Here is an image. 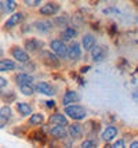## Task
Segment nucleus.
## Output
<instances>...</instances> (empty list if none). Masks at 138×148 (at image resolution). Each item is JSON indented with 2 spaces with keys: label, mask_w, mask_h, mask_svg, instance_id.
Returning <instances> with one entry per match:
<instances>
[{
  "label": "nucleus",
  "mask_w": 138,
  "mask_h": 148,
  "mask_svg": "<svg viewBox=\"0 0 138 148\" xmlns=\"http://www.w3.org/2000/svg\"><path fill=\"white\" fill-rule=\"evenodd\" d=\"M36 60L39 61V64H41L50 71H58L64 66V61L58 56H55L50 49H46V47H43L39 51V54L36 56Z\"/></svg>",
  "instance_id": "obj_1"
},
{
  "label": "nucleus",
  "mask_w": 138,
  "mask_h": 148,
  "mask_svg": "<svg viewBox=\"0 0 138 148\" xmlns=\"http://www.w3.org/2000/svg\"><path fill=\"white\" fill-rule=\"evenodd\" d=\"M31 29L39 36H51L55 33V28L51 18L40 17V15L31 22Z\"/></svg>",
  "instance_id": "obj_2"
},
{
  "label": "nucleus",
  "mask_w": 138,
  "mask_h": 148,
  "mask_svg": "<svg viewBox=\"0 0 138 148\" xmlns=\"http://www.w3.org/2000/svg\"><path fill=\"white\" fill-rule=\"evenodd\" d=\"M62 112L66 115V118L69 121H76V122H84L86 118L88 116V111L84 105H82L80 103H73L64 105Z\"/></svg>",
  "instance_id": "obj_3"
},
{
  "label": "nucleus",
  "mask_w": 138,
  "mask_h": 148,
  "mask_svg": "<svg viewBox=\"0 0 138 148\" xmlns=\"http://www.w3.org/2000/svg\"><path fill=\"white\" fill-rule=\"evenodd\" d=\"M83 58V49L80 46V42L77 39H73L66 43V53H65V61L71 64H77Z\"/></svg>",
  "instance_id": "obj_4"
},
{
  "label": "nucleus",
  "mask_w": 138,
  "mask_h": 148,
  "mask_svg": "<svg viewBox=\"0 0 138 148\" xmlns=\"http://www.w3.org/2000/svg\"><path fill=\"white\" fill-rule=\"evenodd\" d=\"M27 21V14L21 10H15L11 14H8V18L4 19V22L1 24V31L3 32H10L15 28H18Z\"/></svg>",
  "instance_id": "obj_5"
},
{
  "label": "nucleus",
  "mask_w": 138,
  "mask_h": 148,
  "mask_svg": "<svg viewBox=\"0 0 138 148\" xmlns=\"http://www.w3.org/2000/svg\"><path fill=\"white\" fill-rule=\"evenodd\" d=\"M61 8H62V6L57 0H44L37 7L36 13L40 17H48V18H51L54 15H57L58 13H61Z\"/></svg>",
  "instance_id": "obj_6"
},
{
  "label": "nucleus",
  "mask_w": 138,
  "mask_h": 148,
  "mask_svg": "<svg viewBox=\"0 0 138 148\" xmlns=\"http://www.w3.org/2000/svg\"><path fill=\"white\" fill-rule=\"evenodd\" d=\"M22 47H24L32 57H36V56L39 54L40 50H41L43 47H46V43L35 35V36H27V38L22 39Z\"/></svg>",
  "instance_id": "obj_7"
},
{
  "label": "nucleus",
  "mask_w": 138,
  "mask_h": 148,
  "mask_svg": "<svg viewBox=\"0 0 138 148\" xmlns=\"http://www.w3.org/2000/svg\"><path fill=\"white\" fill-rule=\"evenodd\" d=\"M27 138L33 144H40V145H47L50 141V137L47 136V132L44 126L41 125L40 127H35V129H29L27 132Z\"/></svg>",
  "instance_id": "obj_8"
},
{
  "label": "nucleus",
  "mask_w": 138,
  "mask_h": 148,
  "mask_svg": "<svg viewBox=\"0 0 138 148\" xmlns=\"http://www.w3.org/2000/svg\"><path fill=\"white\" fill-rule=\"evenodd\" d=\"M7 54H8V57H11L14 61H17V62H20V64L32 60V56L22 47V45H17V43H13V45L8 46Z\"/></svg>",
  "instance_id": "obj_9"
},
{
  "label": "nucleus",
  "mask_w": 138,
  "mask_h": 148,
  "mask_svg": "<svg viewBox=\"0 0 138 148\" xmlns=\"http://www.w3.org/2000/svg\"><path fill=\"white\" fill-rule=\"evenodd\" d=\"M47 132V136L50 137V140L53 141H62L68 136L66 132V126H61V125H54V123H44L43 125Z\"/></svg>",
  "instance_id": "obj_10"
},
{
  "label": "nucleus",
  "mask_w": 138,
  "mask_h": 148,
  "mask_svg": "<svg viewBox=\"0 0 138 148\" xmlns=\"http://www.w3.org/2000/svg\"><path fill=\"white\" fill-rule=\"evenodd\" d=\"M33 89H35V94H41V96L46 97H55L58 94L57 86L51 83V82H47V80L35 82L33 83Z\"/></svg>",
  "instance_id": "obj_11"
},
{
  "label": "nucleus",
  "mask_w": 138,
  "mask_h": 148,
  "mask_svg": "<svg viewBox=\"0 0 138 148\" xmlns=\"http://www.w3.org/2000/svg\"><path fill=\"white\" fill-rule=\"evenodd\" d=\"M88 56H90V61H91L92 64H101V62H104L108 56H109V47L106 45H97L92 47L91 50L88 51Z\"/></svg>",
  "instance_id": "obj_12"
},
{
  "label": "nucleus",
  "mask_w": 138,
  "mask_h": 148,
  "mask_svg": "<svg viewBox=\"0 0 138 148\" xmlns=\"http://www.w3.org/2000/svg\"><path fill=\"white\" fill-rule=\"evenodd\" d=\"M66 132H68V136L73 141H80L86 137V126L83 122L71 121L66 126Z\"/></svg>",
  "instance_id": "obj_13"
},
{
  "label": "nucleus",
  "mask_w": 138,
  "mask_h": 148,
  "mask_svg": "<svg viewBox=\"0 0 138 148\" xmlns=\"http://www.w3.org/2000/svg\"><path fill=\"white\" fill-rule=\"evenodd\" d=\"M48 49L55 54L58 56L62 61H65V53H66V43L54 33V36H50L48 39Z\"/></svg>",
  "instance_id": "obj_14"
},
{
  "label": "nucleus",
  "mask_w": 138,
  "mask_h": 148,
  "mask_svg": "<svg viewBox=\"0 0 138 148\" xmlns=\"http://www.w3.org/2000/svg\"><path fill=\"white\" fill-rule=\"evenodd\" d=\"M27 121L24 122V127H27V130L29 129H35V127H40L41 125H44L46 123V115L43 114V112H40V111H33L31 115L28 116V118H25Z\"/></svg>",
  "instance_id": "obj_15"
},
{
  "label": "nucleus",
  "mask_w": 138,
  "mask_h": 148,
  "mask_svg": "<svg viewBox=\"0 0 138 148\" xmlns=\"http://www.w3.org/2000/svg\"><path fill=\"white\" fill-rule=\"evenodd\" d=\"M119 133H120V127H119L118 125H108L105 129L101 132L99 140L102 143H105L106 145H109V144L119 136Z\"/></svg>",
  "instance_id": "obj_16"
},
{
  "label": "nucleus",
  "mask_w": 138,
  "mask_h": 148,
  "mask_svg": "<svg viewBox=\"0 0 138 148\" xmlns=\"http://www.w3.org/2000/svg\"><path fill=\"white\" fill-rule=\"evenodd\" d=\"M79 42H80L82 49H83V51L88 53L94 46L98 43V39H97V35L94 32H91V31H86V32L82 33Z\"/></svg>",
  "instance_id": "obj_17"
},
{
  "label": "nucleus",
  "mask_w": 138,
  "mask_h": 148,
  "mask_svg": "<svg viewBox=\"0 0 138 148\" xmlns=\"http://www.w3.org/2000/svg\"><path fill=\"white\" fill-rule=\"evenodd\" d=\"M55 35H57L61 40H64L65 43H68V42H71V40H73V39H77V36L80 35V32H79L77 28H75V26H72L71 24H69L68 26H65V28H62V29L57 31Z\"/></svg>",
  "instance_id": "obj_18"
},
{
  "label": "nucleus",
  "mask_w": 138,
  "mask_h": 148,
  "mask_svg": "<svg viewBox=\"0 0 138 148\" xmlns=\"http://www.w3.org/2000/svg\"><path fill=\"white\" fill-rule=\"evenodd\" d=\"M11 80L14 82L15 86H20V84H33L36 82L35 76H33L31 72H24V71L14 73L13 76H11Z\"/></svg>",
  "instance_id": "obj_19"
},
{
  "label": "nucleus",
  "mask_w": 138,
  "mask_h": 148,
  "mask_svg": "<svg viewBox=\"0 0 138 148\" xmlns=\"http://www.w3.org/2000/svg\"><path fill=\"white\" fill-rule=\"evenodd\" d=\"M80 100H82V97H80L79 93L76 90H73V89H69V87H66L64 93L61 94V105L62 107L68 105V104L80 103Z\"/></svg>",
  "instance_id": "obj_20"
},
{
  "label": "nucleus",
  "mask_w": 138,
  "mask_h": 148,
  "mask_svg": "<svg viewBox=\"0 0 138 148\" xmlns=\"http://www.w3.org/2000/svg\"><path fill=\"white\" fill-rule=\"evenodd\" d=\"M14 111L20 118L25 119L33 112V105L31 103H27V101H17L14 104Z\"/></svg>",
  "instance_id": "obj_21"
},
{
  "label": "nucleus",
  "mask_w": 138,
  "mask_h": 148,
  "mask_svg": "<svg viewBox=\"0 0 138 148\" xmlns=\"http://www.w3.org/2000/svg\"><path fill=\"white\" fill-rule=\"evenodd\" d=\"M47 123H54V125H61V126H68V123L71 122L64 112H58L57 110H53V112L47 116Z\"/></svg>",
  "instance_id": "obj_22"
},
{
  "label": "nucleus",
  "mask_w": 138,
  "mask_h": 148,
  "mask_svg": "<svg viewBox=\"0 0 138 148\" xmlns=\"http://www.w3.org/2000/svg\"><path fill=\"white\" fill-rule=\"evenodd\" d=\"M17 68H18V64L11 57H0V73L15 72Z\"/></svg>",
  "instance_id": "obj_23"
},
{
  "label": "nucleus",
  "mask_w": 138,
  "mask_h": 148,
  "mask_svg": "<svg viewBox=\"0 0 138 148\" xmlns=\"http://www.w3.org/2000/svg\"><path fill=\"white\" fill-rule=\"evenodd\" d=\"M51 21H53L54 24V28H55V32L59 31V29H62V28H65L71 24V21H69V15L68 14H61L58 13L57 15H54L51 17Z\"/></svg>",
  "instance_id": "obj_24"
},
{
  "label": "nucleus",
  "mask_w": 138,
  "mask_h": 148,
  "mask_svg": "<svg viewBox=\"0 0 138 148\" xmlns=\"http://www.w3.org/2000/svg\"><path fill=\"white\" fill-rule=\"evenodd\" d=\"M80 147L82 148H97L99 145L98 144V138L97 137H92V136H86L83 140H80Z\"/></svg>",
  "instance_id": "obj_25"
},
{
  "label": "nucleus",
  "mask_w": 138,
  "mask_h": 148,
  "mask_svg": "<svg viewBox=\"0 0 138 148\" xmlns=\"http://www.w3.org/2000/svg\"><path fill=\"white\" fill-rule=\"evenodd\" d=\"M69 21H71V25L77 29L84 26V17L80 13H75L73 15H69Z\"/></svg>",
  "instance_id": "obj_26"
},
{
  "label": "nucleus",
  "mask_w": 138,
  "mask_h": 148,
  "mask_svg": "<svg viewBox=\"0 0 138 148\" xmlns=\"http://www.w3.org/2000/svg\"><path fill=\"white\" fill-rule=\"evenodd\" d=\"M1 4H3V8H4L6 14H11L13 11L18 10L17 0H1Z\"/></svg>",
  "instance_id": "obj_27"
},
{
  "label": "nucleus",
  "mask_w": 138,
  "mask_h": 148,
  "mask_svg": "<svg viewBox=\"0 0 138 148\" xmlns=\"http://www.w3.org/2000/svg\"><path fill=\"white\" fill-rule=\"evenodd\" d=\"M0 115L7 118L8 121H11V118H13V107H11V104H6L3 103L0 105Z\"/></svg>",
  "instance_id": "obj_28"
},
{
  "label": "nucleus",
  "mask_w": 138,
  "mask_h": 148,
  "mask_svg": "<svg viewBox=\"0 0 138 148\" xmlns=\"http://www.w3.org/2000/svg\"><path fill=\"white\" fill-rule=\"evenodd\" d=\"M18 90L22 96L25 97H33L35 96V89H33V84H20L17 86Z\"/></svg>",
  "instance_id": "obj_29"
},
{
  "label": "nucleus",
  "mask_w": 138,
  "mask_h": 148,
  "mask_svg": "<svg viewBox=\"0 0 138 148\" xmlns=\"http://www.w3.org/2000/svg\"><path fill=\"white\" fill-rule=\"evenodd\" d=\"M126 141H127L126 138H118V137H116V138L109 144V147H112V148H126L127 147V143Z\"/></svg>",
  "instance_id": "obj_30"
},
{
  "label": "nucleus",
  "mask_w": 138,
  "mask_h": 148,
  "mask_svg": "<svg viewBox=\"0 0 138 148\" xmlns=\"http://www.w3.org/2000/svg\"><path fill=\"white\" fill-rule=\"evenodd\" d=\"M43 1H44V0H22L24 6L28 7V8H37Z\"/></svg>",
  "instance_id": "obj_31"
},
{
  "label": "nucleus",
  "mask_w": 138,
  "mask_h": 148,
  "mask_svg": "<svg viewBox=\"0 0 138 148\" xmlns=\"http://www.w3.org/2000/svg\"><path fill=\"white\" fill-rule=\"evenodd\" d=\"M7 87H10V80L3 75H0V90H4Z\"/></svg>",
  "instance_id": "obj_32"
},
{
  "label": "nucleus",
  "mask_w": 138,
  "mask_h": 148,
  "mask_svg": "<svg viewBox=\"0 0 138 148\" xmlns=\"http://www.w3.org/2000/svg\"><path fill=\"white\" fill-rule=\"evenodd\" d=\"M11 122V121H8L7 118H4V116L0 115V129H3V127H6L8 123Z\"/></svg>",
  "instance_id": "obj_33"
},
{
  "label": "nucleus",
  "mask_w": 138,
  "mask_h": 148,
  "mask_svg": "<svg viewBox=\"0 0 138 148\" xmlns=\"http://www.w3.org/2000/svg\"><path fill=\"white\" fill-rule=\"evenodd\" d=\"M46 107H47V110H50V111H53L55 110V101L54 100H48V101H46Z\"/></svg>",
  "instance_id": "obj_34"
},
{
  "label": "nucleus",
  "mask_w": 138,
  "mask_h": 148,
  "mask_svg": "<svg viewBox=\"0 0 138 148\" xmlns=\"http://www.w3.org/2000/svg\"><path fill=\"white\" fill-rule=\"evenodd\" d=\"M88 69H91V65H90V64H88V65H84V66H82V68H80V73L83 75V73H86V72L88 71Z\"/></svg>",
  "instance_id": "obj_35"
},
{
  "label": "nucleus",
  "mask_w": 138,
  "mask_h": 148,
  "mask_svg": "<svg viewBox=\"0 0 138 148\" xmlns=\"http://www.w3.org/2000/svg\"><path fill=\"white\" fill-rule=\"evenodd\" d=\"M128 147H130V148H137V147H138V143H137V140H134V141H133L131 144L128 145Z\"/></svg>",
  "instance_id": "obj_36"
},
{
  "label": "nucleus",
  "mask_w": 138,
  "mask_h": 148,
  "mask_svg": "<svg viewBox=\"0 0 138 148\" xmlns=\"http://www.w3.org/2000/svg\"><path fill=\"white\" fill-rule=\"evenodd\" d=\"M102 1H109V0H102Z\"/></svg>",
  "instance_id": "obj_37"
}]
</instances>
